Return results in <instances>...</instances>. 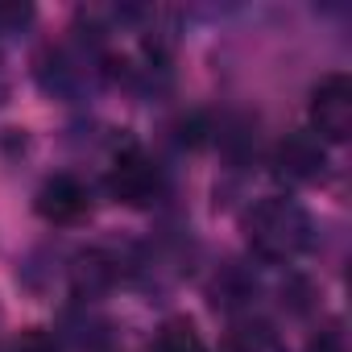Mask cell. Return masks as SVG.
<instances>
[{
    "instance_id": "6da1fadb",
    "label": "cell",
    "mask_w": 352,
    "mask_h": 352,
    "mask_svg": "<svg viewBox=\"0 0 352 352\" xmlns=\"http://www.w3.org/2000/svg\"><path fill=\"white\" fill-rule=\"evenodd\" d=\"M245 236H249V249L265 261H294L311 236H315V224L307 216V208L290 195H270L261 204L249 208L245 216Z\"/></svg>"
},
{
    "instance_id": "7a4b0ae2",
    "label": "cell",
    "mask_w": 352,
    "mask_h": 352,
    "mask_svg": "<svg viewBox=\"0 0 352 352\" xmlns=\"http://www.w3.org/2000/svg\"><path fill=\"white\" fill-rule=\"evenodd\" d=\"M104 187H108V195H112L116 204H124V208H149V204H157L162 191H166V174H162V166H157L141 145H124V149L112 157V166H108Z\"/></svg>"
},
{
    "instance_id": "3957f363",
    "label": "cell",
    "mask_w": 352,
    "mask_h": 352,
    "mask_svg": "<svg viewBox=\"0 0 352 352\" xmlns=\"http://www.w3.org/2000/svg\"><path fill=\"white\" fill-rule=\"evenodd\" d=\"M311 133L319 141H348L352 133V79L331 71L311 91Z\"/></svg>"
},
{
    "instance_id": "277c9868",
    "label": "cell",
    "mask_w": 352,
    "mask_h": 352,
    "mask_svg": "<svg viewBox=\"0 0 352 352\" xmlns=\"http://www.w3.org/2000/svg\"><path fill=\"white\" fill-rule=\"evenodd\" d=\"M34 212L46 224H63V228L79 224V220L91 216V187L79 174H50L34 195Z\"/></svg>"
},
{
    "instance_id": "5b68a950",
    "label": "cell",
    "mask_w": 352,
    "mask_h": 352,
    "mask_svg": "<svg viewBox=\"0 0 352 352\" xmlns=\"http://www.w3.org/2000/svg\"><path fill=\"white\" fill-rule=\"evenodd\" d=\"M327 166V149L323 141L311 133V129H298V133H286L278 141V153H274V170L282 174L286 183H315Z\"/></svg>"
},
{
    "instance_id": "8992f818",
    "label": "cell",
    "mask_w": 352,
    "mask_h": 352,
    "mask_svg": "<svg viewBox=\"0 0 352 352\" xmlns=\"http://www.w3.org/2000/svg\"><path fill=\"white\" fill-rule=\"evenodd\" d=\"M149 352H208V344H204L199 327H195L187 315H170V319L157 327Z\"/></svg>"
},
{
    "instance_id": "52a82bcc",
    "label": "cell",
    "mask_w": 352,
    "mask_h": 352,
    "mask_svg": "<svg viewBox=\"0 0 352 352\" xmlns=\"http://www.w3.org/2000/svg\"><path fill=\"white\" fill-rule=\"evenodd\" d=\"M220 352H286V348H282V340L265 323H241V327L228 331Z\"/></svg>"
},
{
    "instance_id": "ba28073f",
    "label": "cell",
    "mask_w": 352,
    "mask_h": 352,
    "mask_svg": "<svg viewBox=\"0 0 352 352\" xmlns=\"http://www.w3.org/2000/svg\"><path fill=\"white\" fill-rule=\"evenodd\" d=\"M34 21V5H21V0H0V38L21 34Z\"/></svg>"
},
{
    "instance_id": "9c48e42d",
    "label": "cell",
    "mask_w": 352,
    "mask_h": 352,
    "mask_svg": "<svg viewBox=\"0 0 352 352\" xmlns=\"http://www.w3.org/2000/svg\"><path fill=\"white\" fill-rule=\"evenodd\" d=\"M9 352H58V340H54L46 327H25V331L9 344Z\"/></svg>"
},
{
    "instance_id": "30bf717a",
    "label": "cell",
    "mask_w": 352,
    "mask_h": 352,
    "mask_svg": "<svg viewBox=\"0 0 352 352\" xmlns=\"http://www.w3.org/2000/svg\"><path fill=\"white\" fill-rule=\"evenodd\" d=\"M307 352H344V331H340L336 323H327V327H319V331L311 336V344H307Z\"/></svg>"
},
{
    "instance_id": "8fae6325",
    "label": "cell",
    "mask_w": 352,
    "mask_h": 352,
    "mask_svg": "<svg viewBox=\"0 0 352 352\" xmlns=\"http://www.w3.org/2000/svg\"><path fill=\"white\" fill-rule=\"evenodd\" d=\"M9 96V71H5V58H0V100Z\"/></svg>"
}]
</instances>
